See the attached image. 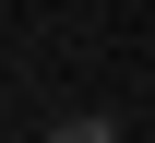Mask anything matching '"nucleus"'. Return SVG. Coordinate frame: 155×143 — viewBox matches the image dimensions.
<instances>
[{
	"label": "nucleus",
	"instance_id": "1",
	"mask_svg": "<svg viewBox=\"0 0 155 143\" xmlns=\"http://www.w3.org/2000/svg\"><path fill=\"white\" fill-rule=\"evenodd\" d=\"M48 143H119V119H107V107H72V119H60Z\"/></svg>",
	"mask_w": 155,
	"mask_h": 143
}]
</instances>
